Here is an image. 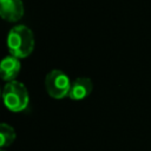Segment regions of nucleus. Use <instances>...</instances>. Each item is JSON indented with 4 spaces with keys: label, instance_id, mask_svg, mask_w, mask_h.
I'll return each instance as SVG.
<instances>
[{
    "label": "nucleus",
    "instance_id": "1",
    "mask_svg": "<svg viewBox=\"0 0 151 151\" xmlns=\"http://www.w3.org/2000/svg\"><path fill=\"white\" fill-rule=\"evenodd\" d=\"M7 48L11 55L24 59L28 57L34 48V35L29 27L17 25L7 34Z\"/></svg>",
    "mask_w": 151,
    "mask_h": 151
},
{
    "label": "nucleus",
    "instance_id": "2",
    "mask_svg": "<svg viewBox=\"0 0 151 151\" xmlns=\"http://www.w3.org/2000/svg\"><path fill=\"white\" fill-rule=\"evenodd\" d=\"M2 99L5 106L12 112H21L26 110L29 103V94L26 86L18 81H8L2 90Z\"/></svg>",
    "mask_w": 151,
    "mask_h": 151
},
{
    "label": "nucleus",
    "instance_id": "3",
    "mask_svg": "<svg viewBox=\"0 0 151 151\" xmlns=\"http://www.w3.org/2000/svg\"><path fill=\"white\" fill-rule=\"evenodd\" d=\"M72 81L68 76L60 70H52L45 77V88L50 97L63 99L68 97Z\"/></svg>",
    "mask_w": 151,
    "mask_h": 151
},
{
    "label": "nucleus",
    "instance_id": "4",
    "mask_svg": "<svg viewBox=\"0 0 151 151\" xmlns=\"http://www.w3.org/2000/svg\"><path fill=\"white\" fill-rule=\"evenodd\" d=\"M0 15L9 22L19 21L24 15V4L21 0H0Z\"/></svg>",
    "mask_w": 151,
    "mask_h": 151
},
{
    "label": "nucleus",
    "instance_id": "5",
    "mask_svg": "<svg viewBox=\"0 0 151 151\" xmlns=\"http://www.w3.org/2000/svg\"><path fill=\"white\" fill-rule=\"evenodd\" d=\"M92 88H93V84L90 78L78 77L71 84L68 97L72 100H83L92 92Z\"/></svg>",
    "mask_w": 151,
    "mask_h": 151
},
{
    "label": "nucleus",
    "instance_id": "6",
    "mask_svg": "<svg viewBox=\"0 0 151 151\" xmlns=\"http://www.w3.org/2000/svg\"><path fill=\"white\" fill-rule=\"evenodd\" d=\"M20 70H21V64L18 58L13 55H7L2 59L0 65V71H1V78L5 81L8 83L15 80Z\"/></svg>",
    "mask_w": 151,
    "mask_h": 151
},
{
    "label": "nucleus",
    "instance_id": "7",
    "mask_svg": "<svg viewBox=\"0 0 151 151\" xmlns=\"http://www.w3.org/2000/svg\"><path fill=\"white\" fill-rule=\"evenodd\" d=\"M15 139V131L14 129L6 124V123H2L0 125V144H1V147H6L8 145H11Z\"/></svg>",
    "mask_w": 151,
    "mask_h": 151
},
{
    "label": "nucleus",
    "instance_id": "8",
    "mask_svg": "<svg viewBox=\"0 0 151 151\" xmlns=\"http://www.w3.org/2000/svg\"><path fill=\"white\" fill-rule=\"evenodd\" d=\"M1 151H5V150H4V149H2V150H1Z\"/></svg>",
    "mask_w": 151,
    "mask_h": 151
}]
</instances>
